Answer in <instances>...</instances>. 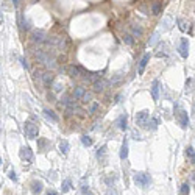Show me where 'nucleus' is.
Returning a JSON list of instances; mask_svg holds the SVG:
<instances>
[{
  "instance_id": "f257e3e1",
  "label": "nucleus",
  "mask_w": 195,
  "mask_h": 195,
  "mask_svg": "<svg viewBox=\"0 0 195 195\" xmlns=\"http://www.w3.org/2000/svg\"><path fill=\"white\" fill-rule=\"evenodd\" d=\"M24 131H25V136H27L28 139H36V137H38V134H39V125H38V122H36L35 117H30V119L25 122Z\"/></svg>"
},
{
  "instance_id": "f03ea898",
  "label": "nucleus",
  "mask_w": 195,
  "mask_h": 195,
  "mask_svg": "<svg viewBox=\"0 0 195 195\" xmlns=\"http://www.w3.org/2000/svg\"><path fill=\"white\" fill-rule=\"evenodd\" d=\"M133 179H134V183H136L137 186H141V187H147V186L150 184V175L145 173V172H136V173L133 175Z\"/></svg>"
},
{
  "instance_id": "7ed1b4c3",
  "label": "nucleus",
  "mask_w": 195,
  "mask_h": 195,
  "mask_svg": "<svg viewBox=\"0 0 195 195\" xmlns=\"http://www.w3.org/2000/svg\"><path fill=\"white\" fill-rule=\"evenodd\" d=\"M73 97L77 100H81V102H91V94L89 92H86L83 87H75L73 89Z\"/></svg>"
},
{
  "instance_id": "20e7f679",
  "label": "nucleus",
  "mask_w": 195,
  "mask_h": 195,
  "mask_svg": "<svg viewBox=\"0 0 195 195\" xmlns=\"http://www.w3.org/2000/svg\"><path fill=\"white\" fill-rule=\"evenodd\" d=\"M148 119H150V113L148 111H139L137 114H136V123L139 125V127H147V122H148Z\"/></svg>"
},
{
  "instance_id": "39448f33",
  "label": "nucleus",
  "mask_w": 195,
  "mask_h": 195,
  "mask_svg": "<svg viewBox=\"0 0 195 195\" xmlns=\"http://www.w3.org/2000/svg\"><path fill=\"white\" fill-rule=\"evenodd\" d=\"M19 156H21V159H22L24 162H27V164H30V162L33 161V151H31L30 147H22L21 151H19Z\"/></svg>"
},
{
  "instance_id": "423d86ee",
  "label": "nucleus",
  "mask_w": 195,
  "mask_h": 195,
  "mask_svg": "<svg viewBox=\"0 0 195 195\" xmlns=\"http://www.w3.org/2000/svg\"><path fill=\"white\" fill-rule=\"evenodd\" d=\"M176 119H178L181 128H187V127H189V116H187V113H186L184 109H179V111L176 113Z\"/></svg>"
},
{
  "instance_id": "0eeeda50",
  "label": "nucleus",
  "mask_w": 195,
  "mask_h": 195,
  "mask_svg": "<svg viewBox=\"0 0 195 195\" xmlns=\"http://www.w3.org/2000/svg\"><path fill=\"white\" fill-rule=\"evenodd\" d=\"M45 39H47V36H45V33H44L42 30H33V31H31V41H33V42L44 44Z\"/></svg>"
},
{
  "instance_id": "6e6552de",
  "label": "nucleus",
  "mask_w": 195,
  "mask_h": 195,
  "mask_svg": "<svg viewBox=\"0 0 195 195\" xmlns=\"http://www.w3.org/2000/svg\"><path fill=\"white\" fill-rule=\"evenodd\" d=\"M178 50H179V55H181L183 58H187V55H189V42H187V39H186V38H183V39H181Z\"/></svg>"
},
{
  "instance_id": "1a4fd4ad",
  "label": "nucleus",
  "mask_w": 195,
  "mask_h": 195,
  "mask_svg": "<svg viewBox=\"0 0 195 195\" xmlns=\"http://www.w3.org/2000/svg\"><path fill=\"white\" fill-rule=\"evenodd\" d=\"M41 80H42V84L44 86H52L53 84V80H55V75L52 72H45L41 75Z\"/></svg>"
},
{
  "instance_id": "9d476101",
  "label": "nucleus",
  "mask_w": 195,
  "mask_h": 195,
  "mask_svg": "<svg viewBox=\"0 0 195 195\" xmlns=\"http://www.w3.org/2000/svg\"><path fill=\"white\" fill-rule=\"evenodd\" d=\"M81 67L80 66H67V75L69 77H72V78H75V77H80L81 75Z\"/></svg>"
},
{
  "instance_id": "9b49d317",
  "label": "nucleus",
  "mask_w": 195,
  "mask_h": 195,
  "mask_svg": "<svg viewBox=\"0 0 195 195\" xmlns=\"http://www.w3.org/2000/svg\"><path fill=\"white\" fill-rule=\"evenodd\" d=\"M148 61H150V55H148V53H145V55L142 56L141 63H139V69H137V73H139V75H142V73H144V70H145V67H147Z\"/></svg>"
},
{
  "instance_id": "f8f14e48",
  "label": "nucleus",
  "mask_w": 195,
  "mask_h": 195,
  "mask_svg": "<svg viewBox=\"0 0 195 195\" xmlns=\"http://www.w3.org/2000/svg\"><path fill=\"white\" fill-rule=\"evenodd\" d=\"M92 86H94V92H102V91L106 87V81H105L103 78H100V80L94 81V83H92Z\"/></svg>"
},
{
  "instance_id": "ddd939ff",
  "label": "nucleus",
  "mask_w": 195,
  "mask_h": 195,
  "mask_svg": "<svg viewBox=\"0 0 195 195\" xmlns=\"http://www.w3.org/2000/svg\"><path fill=\"white\" fill-rule=\"evenodd\" d=\"M151 97H153L155 102L159 100V81H158V80L153 81V86H151Z\"/></svg>"
},
{
  "instance_id": "4468645a",
  "label": "nucleus",
  "mask_w": 195,
  "mask_h": 195,
  "mask_svg": "<svg viewBox=\"0 0 195 195\" xmlns=\"http://www.w3.org/2000/svg\"><path fill=\"white\" fill-rule=\"evenodd\" d=\"M42 187H44V184L41 181H33L31 183V193L33 195H39L42 192Z\"/></svg>"
},
{
  "instance_id": "2eb2a0df",
  "label": "nucleus",
  "mask_w": 195,
  "mask_h": 195,
  "mask_svg": "<svg viewBox=\"0 0 195 195\" xmlns=\"http://www.w3.org/2000/svg\"><path fill=\"white\" fill-rule=\"evenodd\" d=\"M19 24H21V30H22V31H24V30H25V31L30 30V22L25 19L24 14H21V17H19Z\"/></svg>"
},
{
  "instance_id": "dca6fc26",
  "label": "nucleus",
  "mask_w": 195,
  "mask_h": 195,
  "mask_svg": "<svg viewBox=\"0 0 195 195\" xmlns=\"http://www.w3.org/2000/svg\"><path fill=\"white\" fill-rule=\"evenodd\" d=\"M44 116H45L49 120H52L53 123H56V122H58V116H56L53 111H50V109H44Z\"/></svg>"
},
{
  "instance_id": "f3484780",
  "label": "nucleus",
  "mask_w": 195,
  "mask_h": 195,
  "mask_svg": "<svg viewBox=\"0 0 195 195\" xmlns=\"http://www.w3.org/2000/svg\"><path fill=\"white\" fill-rule=\"evenodd\" d=\"M127 119H128L127 114H122V116L117 119V125H119L120 130H127Z\"/></svg>"
},
{
  "instance_id": "a211bd4d",
  "label": "nucleus",
  "mask_w": 195,
  "mask_h": 195,
  "mask_svg": "<svg viewBox=\"0 0 195 195\" xmlns=\"http://www.w3.org/2000/svg\"><path fill=\"white\" fill-rule=\"evenodd\" d=\"M69 148H70V145H69V142H67L66 139L59 142V151H61L63 155H67V153H69Z\"/></svg>"
},
{
  "instance_id": "6ab92c4d",
  "label": "nucleus",
  "mask_w": 195,
  "mask_h": 195,
  "mask_svg": "<svg viewBox=\"0 0 195 195\" xmlns=\"http://www.w3.org/2000/svg\"><path fill=\"white\" fill-rule=\"evenodd\" d=\"M120 158H122V159H127V158H128V142H127V141H123V144H122Z\"/></svg>"
},
{
  "instance_id": "aec40b11",
  "label": "nucleus",
  "mask_w": 195,
  "mask_h": 195,
  "mask_svg": "<svg viewBox=\"0 0 195 195\" xmlns=\"http://www.w3.org/2000/svg\"><path fill=\"white\" fill-rule=\"evenodd\" d=\"M61 189H63V193H66V192H69L70 189H72V181L67 178V179H64L63 181V186H61Z\"/></svg>"
},
{
  "instance_id": "412c9836",
  "label": "nucleus",
  "mask_w": 195,
  "mask_h": 195,
  "mask_svg": "<svg viewBox=\"0 0 195 195\" xmlns=\"http://www.w3.org/2000/svg\"><path fill=\"white\" fill-rule=\"evenodd\" d=\"M186 156L192 161V164H195V150H193L192 147H187V148H186Z\"/></svg>"
},
{
  "instance_id": "4be33fe9",
  "label": "nucleus",
  "mask_w": 195,
  "mask_h": 195,
  "mask_svg": "<svg viewBox=\"0 0 195 195\" xmlns=\"http://www.w3.org/2000/svg\"><path fill=\"white\" fill-rule=\"evenodd\" d=\"M81 144H83L84 147H91V145H92V139L84 134V136H81Z\"/></svg>"
},
{
  "instance_id": "5701e85b",
  "label": "nucleus",
  "mask_w": 195,
  "mask_h": 195,
  "mask_svg": "<svg viewBox=\"0 0 195 195\" xmlns=\"http://www.w3.org/2000/svg\"><path fill=\"white\" fill-rule=\"evenodd\" d=\"M189 192H190L189 184H187V183H184V184L181 186V189H179V195H189Z\"/></svg>"
},
{
  "instance_id": "b1692460",
  "label": "nucleus",
  "mask_w": 195,
  "mask_h": 195,
  "mask_svg": "<svg viewBox=\"0 0 195 195\" xmlns=\"http://www.w3.org/2000/svg\"><path fill=\"white\" fill-rule=\"evenodd\" d=\"M178 24H179V30H181V31H187V30H189V24L184 22L183 19H178Z\"/></svg>"
},
{
  "instance_id": "393cba45",
  "label": "nucleus",
  "mask_w": 195,
  "mask_h": 195,
  "mask_svg": "<svg viewBox=\"0 0 195 195\" xmlns=\"http://www.w3.org/2000/svg\"><path fill=\"white\" fill-rule=\"evenodd\" d=\"M161 3H153V7H151V13L153 14H159L161 13Z\"/></svg>"
},
{
  "instance_id": "a878e982",
  "label": "nucleus",
  "mask_w": 195,
  "mask_h": 195,
  "mask_svg": "<svg viewBox=\"0 0 195 195\" xmlns=\"http://www.w3.org/2000/svg\"><path fill=\"white\" fill-rule=\"evenodd\" d=\"M133 35L137 36V38H141V36H142V28L137 27V25H134V27H133Z\"/></svg>"
},
{
  "instance_id": "bb28decb",
  "label": "nucleus",
  "mask_w": 195,
  "mask_h": 195,
  "mask_svg": "<svg viewBox=\"0 0 195 195\" xmlns=\"http://www.w3.org/2000/svg\"><path fill=\"white\" fill-rule=\"evenodd\" d=\"M147 125H148V127L151 125V130H156V128H158V119H153L151 122H150V119H148V122H147Z\"/></svg>"
},
{
  "instance_id": "cd10ccee",
  "label": "nucleus",
  "mask_w": 195,
  "mask_h": 195,
  "mask_svg": "<svg viewBox=\"0 0 195 195\" xmlns=\"http://www.w3.org/2000/svg\"><path fill=\"white\" fill-rule=\"evenodd\" d=\"M105 151H106V147L103 145V147H100L99 150H97V158H102L103 155H105Z\"/></svg>"
},
{
  "instance_id": "c85d7f7f",
  "label": "nucleus",
  "mask_w": 195,
  "mask_h": 195,
  "mask_svg": "<svg viewBox=\"0 0 195 195\" xmlns=\"http://www.w3.org/2000/svg\"><path fill=\"white\" fill-rule=\"evenodd\" d=\"M123 41H125V44L131 45V44H133V36H131V35H125V36H123Z\"/></svg>"
},
{
  "instance_id": "c756f323",
  "label": "nucleus",
  "mask_w": 195,
  "mask_h": 195,
  "mask_svg": "<svg viewBox=\"0 0 195 195\" xmlns=\"http://www.w3.org/2000/svg\"><path fill=\"white\" fill-rule=\"evenodd\" d=\"M8 175H10V179H13L14 183H17V176H16V172H14V170H11Z\"/></svg>"
},
{
  "instance_id": "7c9ffc66",
  "label": "nucleus",
  "mask_w": 195,
  "mask_h": 195,
  "mask_svg": "<svg viewBox=\"0 0 195 195\" xmlns=\"http://www.w3.org/2000/svg\"><path fill=\"white\" fill-rule=\"evenodd\" d=\"M156 41H158V33H155V35H153V38H151L150 41H148V44H150V45H153V44H155Z\"/></svg>"
},
{
  "instance_id": "2f4dec72",
  "label": "nucleus",
  "mask_w": 195,
  "mask_h": 195,
  "mask_svg": "<svg viewBox=\"0 0 195 195\" xmlns=\"http://www.w3.org/2000/svg\"><path fill=\"white\" fill-rule=\"evenodd\" d=\"M97 108H99V105H97V103H92V105H91V113H95Z\"/></svg>"
},
{
  "instance_id": "473e14b6",
  "label": "nucleus",
  "mask_w": 195,
  "mask_h": 195,
  "mask_svg": "<svg viewBox=\"0 0 195 195\" xmlns=\"http://www.w3.org/2000/svg\"><path fill=\"white\" fill-rule=\"evenodd\" d=\"M116 181V176H109V178H106V184H111V183H114Z\"/></svg>"
},
{
  "instance_id": "72a5a7b5",
  "label": "nucleus",
  "mask_w": 195,
  "mask_h": 195,
  "mask_svg": "<svg viewBox=\"0 0 195 195\" xmlns=\"http://www.w3.org/2000/svg\"><path fill=\"white\" fill-rule=\"evenodd\" d=\"M106 195H117V192H116L114 189H108V190H106Z\"/></svg>"
},
{
  "instance_id": "f704fd0d",
  "label": "nucleus",
  "mask_w": 195,
  "mask_h": 195,
  "mask_svg": "<svg viewBox=\"0 0 195 195\" xmlns=\"http://www.w3.org/2000/svg\"><path fill=\"white\" fill-rule=\"evenodd\" d=\"M21 63H22V67H25V69H28V64H27V61H25L24 58H21Z\"/></svg>"
},
{
  "instance_id": "c9c22d12",
  "label": "nucleus",
  "mask_w": 195,
  "mask_h": 195,
  "mask_svg": "<svg viewBox=\"0 0 195 195\" xmlns=\"http://www.w3.org/2000/svg\"><path fill=\"white\" fill-rule=\"evenodd\" d=\"M55 91H56V92H59V91H61V84H59V83H56V84H55Z\"/></svg>"
},
{
  "instance_id": "e433bc0d",
  "label": "nucleus",
  "mask_w": 195,
  "mask_h": 195,
  "mask_svg": "<svg viewBox=\"0 0 195 195\" xmlns=\"http://www.w3.org/2000/svg\"><path fill=\"white\" fill-rule=\"evenodd\" d=\"M47 195H58V193H56L55 190H49V192H47Z\"/></svg>"
},
{
  "instance_id": "4c0bfd02",
  "label": "nucleus",
  "mask_w": 195,
  "mask_h": 195,
  "mask_svg": "<svg viewBox=\"0 0 195 195\" xmlns=\"http://www.w3.org/2000/svg\"><path fill=\"white\" fill-rule=\"evenodd\" d=\"M13 3H14V7H17L19 5V0H13Z\"/></svg>"
},
{
  "instance_id": "58836bf2",
  "label": "nucleus",
  "mask_w": 195,
  "mask_h": 195,
  "mask_svg": "<svg viewBox=\"0 0 195 195\" xmlns=\"http://www.w3.org/2000/svg\"><path fill=\"white\" fill-rule=\"evenodd\" d=\"M0 22H3V16H2V11H0Z\"/></svg>"
},
{
  "instance_id": "ea45409f",
  "label": "nucleus",
  "mask_w": 195,
  "mask_h": 195,
  "mask_svg": "<svg viewBox=\"0 0 195 195\" xmlns=\"http://www.w3.org/2000/svg\"><path fill=\"white\" fill-rule=\"evenodd\" d=\"M84 195H94V193H92V192H91V190H89V192H86V193H84Z\"/></svg>"
},
{
  "instance_id": "a19ab883",
  "label": "nucleus",
  "mask_w": 195,
  "mask_h": 195,
  "mask_svg": "<svg viewBox=\"0 0 195 195\" xmlns=\"http://www.w3.org/2000/svg\"><path fill=\"white\" fill-rule=\"evenodd\" d=\"M0 165H2V158H0Z\"/></svg>"
}]
</instances>
